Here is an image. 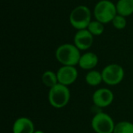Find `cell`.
<instances>
[{"mask_svg": "<svg viewBox=\"0 0 133 133\" xmlns=\"http://www.w3.org/2000/svg\"><path fill=\"white\" fill-rule=\"evenodd\" d=\"M79 51L75 44H64L56 49L55 57L63 65L75 66L79 64L81 57Z\"/></svg>", "mask_w": 133, "mask_h": 133, "instance_id": "1", "label": "cell"}, {"mask_svg": "<svg viewBox=\"0 0 133 133\" xmlns=\"http://www.w3.org/2000/svg\"><path fill=\"white\" fill-rule=\"evenodd\" d=\"M70 100V91L66 86L58 83L50 89L48 93V101L55 108L65 107Z\"/></svg>", "mask_w": 133, "mask_h": 133, "instance_id": "2", "label": "cell"}, {"mask_svg": "<svg viewBox=\"0 0 133 133\" xmlns=\"http://www.w3.org/2000/svg\"><path fill=\"white\" fill-rule=\"evenodd\" d=\"M94 13L96 19L104 24L112 22L118 12L116 5L113 2L108 0H101L95 5Z\"/></svg>", "mask_w": 133, "mask_h": 133, "instance_id": "3", "label": "cell"}, {"mask_svg": "<svg viewBox=\"0 0 133 133\" xmlns=\"http://www.w3.org/2000/svg\"><path fill=\"white\" fill-rule=\"evenodd\" d=\"M69 21L71 25L77 30H84L91 22V12L86 5L76 6L70 13Z\"/></svg>", "mask_w": 133, "mask_h": 133, "instance_id": "4", "label": "cell"}, {"mask_svg": "<svg viewBox=\"0 0 133 133\" xmlns=\"http://www.w3.org/2000/svg\"><path fill=\"white\" fill-rule=\"evenodd\" d=\"M91 126L96 133H113L115 125L109 115L100 112L94 116Z\"/></svg>", "mask_w": 133, "mask_h": 133, "instance_id": "5", "label": "cell"}, {"mask_svg": "<svg viewBox=\"0 0 133 133\" xmlns=\"http://www.w3.org/2000/svg\"><path fill=\"white\" fill-rule=\"evenodd\" d=\"M103 81L110 86L119 84L124 78L125 72L123 68L118 64H111L104 67L101 72Z\"/></svg>", "mask_w": 133, "mask_h": 133, "instance_id": "6", "label": "cell"}, {"mask_svg": "<svg viewBox=\"0 0 133 133\" xmlns=\"http://www.w3.org/2000/svg\"><path fill=\"white\" fill-rule=\"evenodd\" d=\"M57 77L58 83L68 87L76 80L78 77V71L75 66L63 65L58 70Z\"/></svg>", "mask_w": 133, "mask_h": 133, "instance_id": "7", "label": "cell"}, {"mask_svg": "<svg viewBox=\"0 0 133 133\" xmlns=\"http://www.w3.org/2000/svg\"><path fill=\"white\" fill-rule=\"evenodd\" d=\"M93 102L99 108H106L111 105L114 101V94L107 88H101L96 90L93 94Z\"/></svg>", "mask_w": 133, "mask_h": 133, "instance_id": "8", "label": "cell"}, {"mask_svg": "<svg viewBox=\"0 0 133 133\" xmlns=\"http://www.w3.org/2000/svg\"><path fill=\"white\" fill-rule=\"evenodd\" d=\"M94 43V35L87 30H79L74 37V44L81 51L90 48Z\"/></svg>", "mask_w": 133, "mask_h": 133, "instance_id": "9", "label": "cell"}, {"mask_svg": "<svg viewBox=\"0 0 133 133\" xmlns=\"http://www.w3.org/2000/svg\"><path fill=\"white\" fill-rule=\"evenodd\" d=\"M34 123L28 118H19L12 125V133H34Z\"/></svg>", "mask_w": 133, "mask_h": 133, "instance_id": "10", "label": "cell"}, {"mask_svg": "<svg viewBox=\"0 0 133 133\" xmlns=\"http://www.w3.org/2000/svg\"><path fill=\"white\" fill-rule=\"evenodd\" d=\"M97 63H98L97 55L93 52H87L81 55L79 62V65L83 69L90 70L93 69L94 67H96Z\"/></svg>", "mask_w": 133, "mask_h": 133, "instance_id": "11", "label": "cell"}, {"mask_svg": "<svg viewBox=\"0 0 133 133\" xmlns=\"http://www.w3.org/2000/svg\"><path fill=\"white\" fill-rule=\"evenodd\" d=\"M118 15L128 16L133 13V0H119L116 5Z\"/></svg>", "mask_w": 133, "mask_h": 133, "instance_id": "12", "label": "cell"}, {"mask_svg": "<svg viewBox=\"0 0 133 133\" xmlns=\"http://www.w3.org/2000/svg\"><path fill=\"white\" fill-rule=\"evenodd\" d=\"M85 79H86L87 83L92 87H97V86L100 85L101 83L103 81L101 72L96 71V70L90 71L86 75Z\"/></svg>", "mask_w": 133, "mask_h": 133, "instance_id": "13", "label": "cell"}, {"mask_svg": "<svg viewBox=\"0 0 133 133\" xmlns=\"http://www.w3.org/2000/svg\"><path fill=\"white\" fill-rule=\"evenodd\" d=\"M42 83L48 87L52 88L53 87L56 86L58 83L57 73L54 72L53 71H46L43 73L42 77Z\"/></svg>", "mask_w": 133, "mask_h": 133, "instance_id": "14", "label": "cell"}, {"mask_svg": "<svg viewBox=\"0 0 133 133\" xmlns=\"http://www.w3.org/2000/svg\"><path fill=\"white\" fill-rule=\"evenodd\" d=\"M113 133H133V124L129 122H121L115 125Z\"/></svg>", "mask_w": 133, "mask_h": 133, "instance_id": "15", "label": "cell"}, {"mask_svg": "<svg viewBox=\"0 0 133 133\" xmlns=\"http://www.w3.org/2000/svg\"><path fill=\"white\" fill-rule=\"evenodd\" d=\"M87 30L94 36H98L103 34L104 30V24L97 20L95 21H91L90 23L89 24Z\"/></svg>", "mask_w": 133, "mask_h": 133, "instance_id": "16", "label": "cell"}, {"mask_svg": "<svg viewBox=\"0 0 133 133\" xmlns=\"http://www.w3.org/2000/svg\"><path fill=\"white\" fill-rule=\"evenodd\" d=\"M112 24L116 29L122 30L126 26L127 22H126V19H125V16L117 14V16L112 20Z\"/></svg>", "mask_w": 133, "mask_h": 133, "instance_id": "17", "label": "cell"}, {"mask_svg": "<svg viewBox=\"0 0 133 133\" xmlns=\"http://www.w3.org/2000/svg\"><path fill=\"white\" fill-rule=\"evenodd\" d=\"M34 133H44V132H42V131H41V130H37V131H35Z\"/></svg>", "mask_w": 133, "mask_h": 133, "instance_id": "18", "label": "cell"}]
</instances>
